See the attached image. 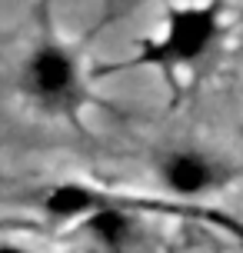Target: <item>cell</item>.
Masks as SVG:
<instances>
[{"label":"cell","instance_id":"cell-4","mask_svg":"<svg viewBox=\"0 0 243 253\" xmlns=\"http://www.w3.org/2000/svg\"><path fill=\"white\" fill-rule=\"evenodd\" d=\"M74 84H77V74H74V63L64 50H40L30 63V87L37 97L43 100H67L74 93Z\"/></svg>","mask_w":243,"mask_h":253},{"label":"cell","instance_id":"cell-1","mask_svg":"<svg viewBox=\"0 0 243 253\" xmlns=\"http://www.w3.org/2000/svg\"><path fill=\"white\" fill-rule=\"evenodd\" d=\"M217 37V13L213 10H180L170 20V34L160 43H150L143 50V63H180L193 60L210 47Z\"/></svg>","mask_w":243,"mask_h":253},{"label":"cell","instance_id":"cell-2","mask_svg":"<svg viewBox=\"0 0 243 253\" xmlns=\"http://www.w3.org/2000/svg\"><path fill=\"white\" fill-rule=\"evenodd\" d=\"M160 180L173 197H203L206 190L223 183V167L197 150H173L160 164Z\"/></svg>","mask_w":243,"mask_h":253},{"label":"cell","instance_id":"cell-3","mask_svg":"<svg viewBox=\"0 0 243 253\" xmlns=\"http://www.w3.org/2000/svg\"><path fill=\"white\" fill-rule=\"evenodd\" d=\"M80 220H83L87 237L103 253H123L130 243L137 240V220H133V213L123 210V207H117V203H107L103 197H97L93 210L87 216H80Z\"/></svg>","mask_w":243,"mask_h":253},{"label":"cell","instance_id":"cell-5","mask_svg":"<svg viewBox=\"0 0 243 253\" xmlns=\"http://www.w3.org/2000/svg\"><path fill=\"white\" fill-rule=\"evenodd\" d=\"M97 203V193L87 190L83 183H60L47 193L43 200V210L53 216V220H80L87 216Z\"/></svg>","mask_w":243,"mask_h":253},{"label":"cell","instance_id":"cell-6","mask_svg":"<svg viewBox=\"0 0 243 253\" xmlns=\"http://www.w3.org/2000/svg\"><path fill=\"white\" fill-rule=\"evenodd\" d=\"M0 253H30V250L20 247V243H0Z\"/></svg>","mask_w":243,"mask_h":253}]
</instances>
